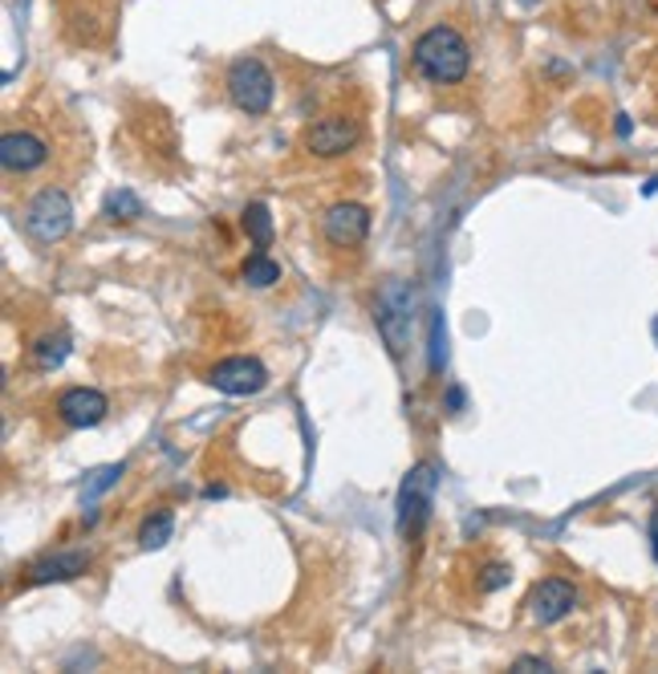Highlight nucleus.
Returning <instances> with one entry per match:
<instances>
[{"instance_id":"1","label":"nucleus","mask_w":658,"mask_h":674,"mask_svg":"<svg viewBox=\"0 0 658 674\" xmlns=\"http://www.w3.org/2000/svg\"><path fill=\"white\" fill-rule=\"evenodd\" d=\"M411 61L435 86H456L472 70V45L456 25H431L427 33H419Z\"/></svg>"},{"instance_id":"2","label":"nucleus","mask_w":658,"mask_h":674,"mask_svg":"<svg viewBox=\"0 0 658 674\" xmlns=\"http://www.w3.org/2000/svg\"><path fill=\"white\" fill-rule=\"evenodd\" d=\"M21 228L30 232V240L37 245H61L73 232V203L61 187H42L25 212H21Z\"/></svg>"},{"instance_id":"3","label":"nucleus","mask_w":658,"mask_h":674,"mask_svg":"<svg viewBox=\"0 0 658 674\" xmlns=\"http://www.w3.org/2000/svg\"><path fill=\"white\" fill-rule=\"evenodd\" d=\"M224 90H228L232 106L240 115H269L272 98H277V78L260 58H236L228 66V78H224Z\"/></svg>"},{"instance_id":"4","label":"nucleus","mask_w":658,"mask_h":674,"mask_svg":"<svg viewBox=\"0 0 658 674\" xmlns=\"http://www.w3.org/2000/svg\"><path fill=\"white\" fill-rule=\"evenodd\" d=\"M435 484L439 475L431 463H415L399 488V536L402 541H419L431 520V504H435Z\"/></svg>"},{"instance_id":"5","label":"nucleus","mask_w":658,"mask_h":674,"mask_svg":"<svg viewBox=\"0 0 658 674\" xmlns=\"http://www.w3.org/2000/svg\"><path fill=\"white\" fill-rule=\"evenodd\" d=\"M411 301H415V293L402 285V281H390V285L383 288V297H378V314H374V321H378V333L387 338V345H390V354H395V358H399L402 345H407Z\"/></svg>"},{"instance_id":"6","label":"nucleus","mask_w":658,"mask_h":674,"mask_svg":"<svg viewBox=\"0 0 658 674\" xmlns=\"http://www.w3.org/2000/svg\"><path fill=\"white\" fill-rule=\"evenodd\" d=\"M208 382H212L220 394H260V390L269 387V370H265V362L260 358H248V354H236V358H224L215 362L212 370H208Z\"/></svg>"},{"instance_id":"7","label":"nucleus","mask_w":658,"mask_h":674,"mask_svg":"<svg viewBox=\"0 0 658 674\" xmlns=\"http://www.w3.org/2000/svg\"><path fill=\"white\" fill-rule=\"evenodd\" d=\"M359 139H362L359 118L329 115L305 130V151L317 158H338V155H350V151L359 146Z\"/></svg>"},{"instance_id":"8","label":"nucleus","mask_w":658,"mask_h":674,"mask_svg":"<svg viewBox=\"0 0 658 674\" xmlns=\"http://www.w3.org/2000/svg\"><path fill=\"white\" fill-rule=\"evenodd\" d=\"M54 411H58V418L66 423V427L86 430V427H98L102 418L110 415V399L94 387H70L58 394Z\"/></svg>"},{"instance_id":"9","label":"nucleus","mask_w":658,"mask_h":674,"mask_svg":"<svg viewBox=\"0 0 658 674\" xmlns=\"http://www.w3.org/2000/svg\"><path fill=\"white\" fill-rule=\"evenodd\" d=\"M49 163V143L33 130H9L0 139V167L9 175H33Z\"/></svg>"},{"instance_id":"10","label":"nucleus","mask_w":658,"mask_h":674,"mask_svg":"<svg viewBox=\"0 0 658 674\" xmlns=\"http://www.w3.org/2000/svg\"><path fill=\"white\" fill-rule=\"evenodd\" d=\"M577 610V589L565 581V577H544L537 581L529 593V614L532 622H541V626H553L561 617H569Z\"/></svg>"},{"instance_id":"11","label":"nucleus","mask_w":658,"mask_h":674,"mask_svg":"<svg viewBox=\"0 0 658 674\" xmlns=\"http://www.w3.org/2000/svg\"><path fill=\"white\" fill-rule=\"evenodd\" d=\"M321 232L333 248H359L371 236V208L362 203H333L321 220Z\"/></svg>"},{"instance_id":"12","label":"nucleus","mask_w":658,"mask_h":674,"mask_svg":"<svg viewBox=\"0 0 658 674\" xmlns=\"http://www.w3.org/2000/svg\"><path fill=\"white\" fill-rule=\"evenodd\" d=\"M94 565V557H90L86 548H66V553H58V557H45L37 560V565H30V574H25V581L30 586H49V581H73V577H82Z\"/></svg>"},{"instance_id":"13","label":"nucleus","mask_w":658,"mask_h":674,"mask_svg":"<svg viewBox=\"0 0 658 674\" xmlns=\"http://www.w3.org/2000/svg\"><path fill=\"white\" fill-rule=\"evenodd\" d=\"M172 532H175L172 508H155V512L139 524V545H143L146 553H155V548H163L167 541H172Z\"/></svg>"},{"instance_id":"14","label":"nucleus","mask_w":658,"mask_h":674,"mask_svg":"<svg viewBox=\"0 0 658 674\" xmlns=\"http://www.w3.org/2000/svg\"><path fill=\"white\" fill-rule=\"evenodd\" d=\"M244 232H248V240H252V248L257 252H265V248H272V215L265 203H248L240 215Z\"/></svg>"},{"instance_id":"15","label":"nucleus","mask_w":658,"mask_h":674,"mask_svg":"<svg viewBox=\"0 0 658 674\" xmlns=\"http://www.w3.org/2000/svg\"><path fill=\"white\" fill-rule=\"evenodd\" d=\"M244 285H252V288H272L277 281H281V264L269 257V252H252V257L244 260Z\"/></svg>"},{"instance_id":"16","label":"nucleus","mask_w":658,"mask_h":674,"mask_svg":"<svg viewBox=\"0 0 658 674\" xmlns=\"http://www.w3.org/2000/svg\"><path fill=\"white\" fill-rule=\"evenodd\" d=\"M66 354H70V338L66 333H45V338L33 342V362L42 370H58L61 362H66Z\"/></svg>"},{"instance_id":"17","label":"nucleus","mask_w":658,"mask_h":674,"mask_svg":"<svg viewBox=\"0 0 658 674\" xmlns=\"http://www.w3.org/2000/svg\"><path fill=\"white\" fill-rule=\"evenodd\" d=\"M102 215H110V220H122V224H130V220L146 215V208H143V200L130 191V187H118V191H110V196H106V208H102Z\"/></svg>"},{"instance_id":"18","label":"nucleus","mask_w":658,"mask_h":674,"mask_svg":"<svg viewBox=\"0 0 658 674\" xmlns=\"http://www.w3.org/2000/svg\"><path fill=\"white\" fill-rule=\"evenodd\" d=\"M513 581V569L504 565V560H487L484 569H480V577H475V589L480 593H496V589H504Z\"/></svg>"},{"instance_id":"19","label":"nucleus","mask_w":658,"mask_h":674,"mask_svg":"<svg viewBox=\"0 0 658 674\" xmlns=\"http://www.w3.org/2000/svg\"><path fill=\"white\" fill-rule=\"evenodd\" d=\"M444 345H447L444 317L435 314V317H431V370H435V374L444 370V358H447V350H444Z\"/></svg>"},{"instance_id":"20","label":"nucleus","mask_w":658,"mask_h":674,"mask_svg":"<svg viewBox=\"0 0 658 674\" xmlns=\"http://www.w3.org/2000/svg\"><path fill=\"white\" fill-rule=\"evenodd\" d=\"M122 472H127V468H122V463H110V468H102V472H98V480H94V484H90V488H86V496H90V500H94V496H98V492L115 488L118 480H122Z\"/></svg>"},{"instance_id":"21","label":"nucleus","mask_w":658,"mask_h":674,"mask_svg":"<svg viewBox=\"0 0 658 674\" xmlns=\"http://www.w3.org/2000/svg\"><path fill=\"white\" fill-rule=\"evenodd\" d=\"M513 671H553V662L537 659V654H520V659H513Z\"/></svg>"},{"instance_id":"22","label":"nucleus","mask_w":658,"mask_h":674,"mask_svg":"<svg viewBox=\"0 0 658 674\" xmlns=\"http://www.w3.org/2000/svg\"><path fill=\"white\" fill-rule=\"evenodd\" d=\"M444 402H447V411H451V415H459V411H463V390H459V387H447Z\"/></svg>"},{"instance_id":"23","label":"nucleus","mask_w":658,"mask_h":674,"mask_svg":"<svg viewBox=\"0 0 658 674\" xmlns=\"http://www.w3.org/2000/svg\"><path fill=\"white\" fill-rule=\"evenodd\" d=\"M618 134H622V139L630 134V118L626 115H618Z\"/></svg>"},{"instance_id":"24","label":"nucleus","mask_w":658,"mask_h":674,"mask_svg":"<svg viewBox=\"0 0 658 674\" xmlns=\"http://www.w3.org/2000/svg\"><path fill=\"white\" fill-rule=\"evenodd\" d=\"M516 4H525V9H532V4H541V0H516Z\"/></svg>"},{"instance_id":"25","label":"nucleus","mask_w":658,"mask_h":674,"mask_svg":"<svg viewBox=\"0 0 658 674\" xmlns=\"http://www.w3.org/2000/svg\"><path fill=\"white\" fill-rule=\"evenodd\" d=\"M650 536H655V557H658V524L650 529Z\"/></svg>"},{"instance_id":"26","label":"nucleus","mask_w":658,"mask_h":674,"mask_svg":"<svg viewBox=\"0 0 658 674\" xmlns=\"http://www.w3.org/2000/svg\"><path fill=\"white\" fill-rule=\"evenodd\" d=\"M650 330H655V342H658V317H655V326H650Z\"/></svg>"}]
</instances>
